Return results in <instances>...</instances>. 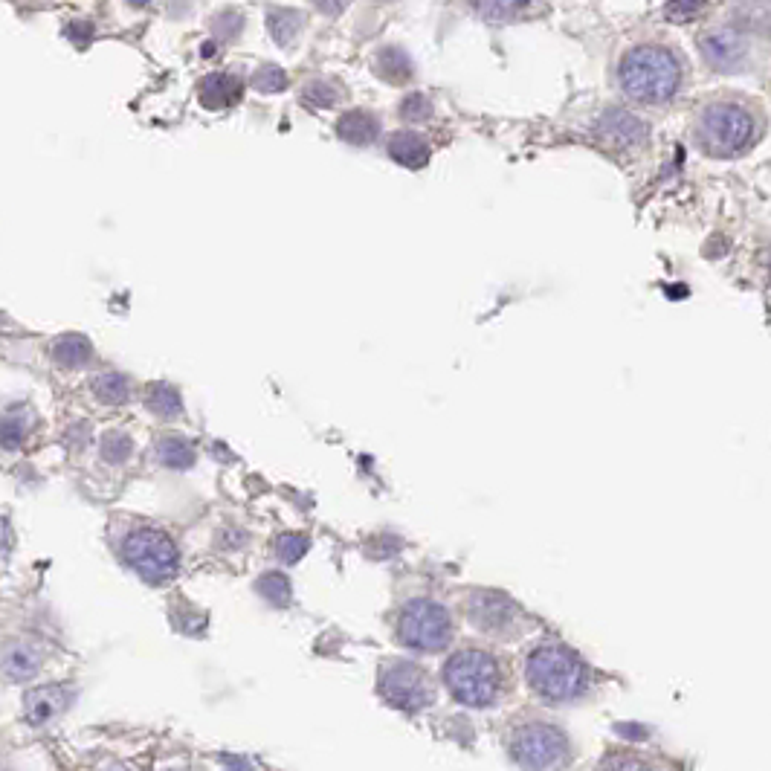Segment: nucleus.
I'll use <instances>...</instances> for the list:
<instances>
[{
  "mask_svg": "<svg viewBox=\"0 0 771 771\" xmlns=\"http://www.w3.org/2000/svg\"><path fill=\"white\" fill-rule=\"evenodd\" d=\"M525 679L528 687L548 702V705H566L589 687V667L583 658L563 644H537L525 658Z\"/></svg>",
  "mask_w": 771,
  "mask_h": 771,
  "instance_id": "f257e3e1",
  "label": "nucleus"
},
{
  "mask_svg": "<svg viewBox=\"0 0 771 771\" xmlns=\"http://www.w3.org/2000/svg\"><path fill=\"white\" fill-rule=\"evenodd\" d=\"M621 87L638 102H664L679 90V61L664 47H635L621 61Z\"/></svg>",
  "mask_w": 771,
  "mask_h": 771,
  "instance_id": "f03ea898",
  "label": "nucleus"
},
{
  "mask_svg": "<svg viewBox=\"0 0 771 771\" xmlns=\"http://www.w3.org/2000/svg\"><path fill=\"white\" fill-rule=\"evenodd\" d=\"M444 685L467 708H490L502 693V667L485 650H458L444 664Z\"/></svg>",
  "mask_w": 771,
  "mask_h": 771,
  "instance_id": "7ed1b4c3",
  "label": "nucleus"
},
{
  "mask_svg": "<svg viewBox=\"0 0 771 771\" xmlns=\"http://www.w3.org/2000/svg\"><path fill=\"white\" fill-rule=\"evenodd\" d=\"M508 748H511V757H514L519 769L551 771L566 763L569 737L554 722L531 719V722H522L511 731Z\"/></svg>",
  "mask_w": 771,
  "mask_h": 771,
  "instance_id": "20e7f679",
  "label": "nucleus"
},
{
  "mask_svg": "<svg viewBox=\"0 0 771 771\" xmlns=\"http://www.w3.org/2000/svg\"><path fill=\"white\" fill-rule=\"evenodd\" d=\"M398 638L409 650L418 653H438L453 641V618L438 600H409L400 609Z\"/></svg>",
  "mask_w": 771,
  "mask_h": 771,
  "instance_id": "39448f33",
  "label": "nucleus"
},
{
  "mask_svg": "<svg viewBox=\"0 0 771 771\" xmlns=\"http://www.w3.org/2000/svg\"><path fill=\"white\" fill-rule=\"evenodd\" d=\"M122 554L131 563V569L143 574L148 583H163L177 572V548L163 531H154V528L134 531L125 540Z\"/></svg>",
  "mask_w": 771,
  "mask_h": 771,
  "instance_id": "423d86ee",
  "label": "nucleus"
},
{
  "mask_svg": "<svg viewBox=\"0 0 771 771\" xmlns=\"http://www.w3.org/2000/svg\"><path fill=\"white\" fill-rule=\"evenodd\" d=\"M380 693L389 705H395L400 711H421L432 705V696H435L429 673L412 661L389 664L380 676Z\"/></svg>",
  "mask_w": 771,
  "mask_h": 771,
  "instance_id": "0eeeda50",
  "label": "nucleus"
},
{
  "mask_svg": "<svg viewBox=\"0 0 771 771\" xmlns=\"http://www.w3.org/2000/svg\"><path fill=\"white\" fill-rule=\"evenodd\" d=\"M751 116L740 105H714L702 116V140L714 154H737L751 140Z\"/></svg>",
  "mask_w": 771,
  "mask_h": 771,
  "instance_id": "6e6552de",
  "label": "nucleus"
},
{
  "mask_svg": "<svg viewBox=\"0 0 771 771\" xmlns=\"http://www.w3.org/2000/svg\"><path fill=\"white\" fill-rule=\"evenodd\" d=\"M467 618L487 635H508L519 618V606L499 592H476L467 600Z\"/></svg>",
  "mask_w": 771,
  "mask_h": 771,
  "instance_id": "1a4fd4ad",
  "label": "nucleus"
},
{
  "mask_svg": "<svg viewBox=\"0 0 771 771\" xmlns=\"http://www.w3.org/2000/svg\"><path fill=\"white\" fill-rule=\"evenodd\" d=\"M598 134L609 145L627 148V145L641 143L647 137V125L638 116L627 114V111H606L600 119Z\"/></svg>",
  "mask_w": 771,
  "mask_h": 771,
  "instance_id": "9d476101",
  "label": "nucleus"
},
{
  "mask_svg": "<svg viewBox=\"0 0 771 771\" xmlns=\"http://www.w3.org/2000/svg\"><path fill=\"white\" fill-rule=\"evenodd\" d=\"M198 99L206 111H224L241 99V82L227 73H212L198 85Z\"/></svg>",
  "mask_w": 771,
  "mask_h": 771,
  "instance_id": "9b49d317",
  "label": "nucleus"
},
{
  "mask_svg": "<svg viewBox=\"0 0 771 771\" xmlns=\"http://www.w3.org/2000/svg\"><path fill=\"white\" fill-rule=\"evenodd\" d=\"M699 50L705 53V58L714 64V67H734L740 64L745 56V44L734 35V32H714V35H705L699 41Z\"/></svg>",
  "mask_w": 771,
  "mask_h": 771,
  "instance_id": "f8f14e48",
  "label": "nucleus"
},
{
  "mask_svg": "<svg viewBox=\"0 0 771 771\" xmlns=\"http://www.w3.org/2000/svg\"><path fill=\"white\" fill-rule=\"evenodd\" d=\"M38 667H41V653L35 647H29V644H9L0 653V673L9 682H21V679L35 676Z\"/></svg>",
  "mask_w": 771,
  "mask_h": 771,
  "instance_id": "ddd939ff",
  "label": "nucleus"
},
{
  "mask_svg": "<svg viewBox=\"0 0 771 771\" xmlns=\"http://www.w3.org/2000/svg\"><path fill=\"white\" fill-rule=\"evenodd\" d=\"M389 157L406 169H424L429 163V145L415 131H398L389 137Z\"/></svg>",
  "mask_w": 771,
  "mask_h": 771,
  "instance_id": "4468645a",
  "label": "nucleus"
},
{
  "mask_svg": "<svg viewBox=\"0 0 771 771\" xmlns=\"http://www.w3.org/2000/svg\"><path fill=\"white\" fill-rule=\"evenodd\" d=\"M380 134V122L369 111H348L337 119V137L351 145H369Z\"/></svg>",
  "mask_w": 771,
  "mask_h": 771,
  "instance_id": "2eb2a0df",
  "label": "nucleus"
},
{
  "mask_svg": "<svg viewBox=\"0 0 771 771\" xmlns=\"http://www.w3.org/2000/svg\"><path fill=\"white\" fill-rule=\"evenodd\" d=\"M67 708V690L64 687H41L27 696V719L32 725H44L53 716Z\"/></svg>",
  "mask_w": 771,
  "mask_h": 771,
  "instance_id": "dca6fc26",
  "label": "nucleus"
},
{
  "mask_svg": "<svg viewBox=\"0 0 771 771\" xmlns=\"http://www.w3.org/2000/svg\"><path fill=\"white\" fill-rule=\"evenodd\" d=\"M374 73L383 79V82H389V85H403V82H409L412 79V61L409 56L400 50V47H383L377 58H374Z\"/></svg>",
  "mask_w": 771,
  "mask_h": 771,
  "instance_id": "f3484780",
  "label": "nucleus"
},
{
  "mask_svg": "<svg viewBox=\"0 0 771 771\" xmlns=\"http://www.w3.org/2000/svg\"><path fill=\"white\" fill-rule=\"evenodd\" d=\"M93 357V348L87 343L85 337L79 334H67V337H58L53 343V360L64 369H82L90 363Z\"/></svg>",
  "mask_w": 771,
  "mask_h": 771,
  "instance_id": "a211bd4d",
  "label": "nucleus"
},
{
  "mask_svg": "<svg viewBox=\"0 0 771 771\" xmlns=\"http://www.w3.org/2000/svg\"><path fill=\"white\" fill-rule=\"evenodd\" d=\"M302 15L293 12V9H270L267 12V29L270 35L276 38L279 47H293L296 38L302 35Z\"/></svg>",
  "mask_w": 771,
  "mask_h": 771,
  "instance_id": "6ab92c4d",
  "label": "nucleus"
},
{
  "mask_svg": "<svg viewBox=\"0 0 771 771\" xmlns=\"http://www.w3.org/2000/svg\"><path fill=\"white\" fill-rule=\"evenodd\" d=\"M157 458L160 464L172 467V470H183V467H192L195 464V450L189 441L177 438V435H166L160 444H157Z\"/></svg>",
  "mask_w": 771,
  "mask_h": 771,
  "instance_id": "aec40b11",
  "label": "nucleus"
},
{
  "mask_svg": "<svg viewBox=\"0 0 771 771\" xmlns=\"http://www.w3.org/2000/svg\"><path fill=\"white\" fill-rule=\"evenodd\" d=\"M148 409L154 412V415H160V418H177L180 412H183V400L177 395V389L172 386H166V383H154L151 389H148Z\"/></svg>",
  "mask_w": 771,
  "mask_h": 771,
  "instance_id": "412c9836",
  "label": "nucleus"
},
{
  "mask_svg": "<svg viewBox=\"0 0 771 771\" xmlns=\"http://www.w3.org/2000/svg\"><path fill=\"white\" fill-rule=\"evenodd\" d=\"M93 395L102 400V403H125L128 395H131V386H128V380L122 377V374H99L96 380H93Z\"/></svg>",
  "mask_w": 771,
  "mask_h": 771,
  "instance_id": "4be33fe9",
  "label": "nucleus"
},
{
  "mask_svg": "<svg viewBox=\"0 0 771 771\" xmlns=\"http://www.w3.org/2000/svg\"><path fill=\"white\" fill-rule=\"evenodd\" d=\"M287 87V76L282 67H273V64H264L253 73V90L258 93H282Z\"/></svg>",
  "mask_w": 771,
  "mask_h": 771,
  "instance_id": "5701e85b",
  "label": "nucleus"
},
{
  "mask_svg": "<svg viewBox=\"0 0 771 771\" xmlns=\"http://www.w3.org/2000/svg\"><path fill=\"white\" fill-rule=\"evenodd\" d=\"M400 116L406 122H424L432 116V102H429L424 93H409L403 102H400Z\"/></svg>",
  "mask_w": 771,
  "mask_h": 771,
  "instance_id": "b1692460",
  "label": "nucleus"
},
{
  "mask_svg": "<svg viewBox=\"0 0 771 771\" xmlns=\"http://www.w3.org/2000/svg\"><path fill=\"white\" fill-rule=\"evenodd\" d=\"M131 438L125 435V432H108L105 435V441H102V453L105 458L111 461V464H122L125 458L131 456Z\"/></svg>",
  "mask_w": 771,
  "mask_h": 771,
  "instance_id": "393cba45",
  "label": "nucleus"
},
{
  "mask_svg": "<svg viewBox=\"0 0 771 771\" xmlns=\"http://www.w3.org/2000/svg\"><path fill=\"white\" fill-rule=\"evenodd\" d=\"M258 592L270 600V603H279V606L287 603V598H290V586H287V580L282 574H264V577L258 580Z\"/></svg>",
  "mask_w": 771,
  "mask_h": 771,
  "instance_id": "a878e982",
  "label": "nucleus"
},
{
  "mask_svg": "<svg viewBox=\"0 0 771 771\" xmlns=\"http://www.w3.org/2000/svg\"><path fill=\"white\" fill-rule=\"evenodd\" d=\"M305 102L308 105H314V108H331V105H337V99H340V93L334 90V85H328V82H311V85L305 87Z\"/></svg>",
  "mask_w": 771,
  "mask_h": 771,
  "instance_id": "bb28decb",
  "label": "nucleus"
},
{
  "mask_svg": "<svg viewBox=\"0 0 771 771\" xmlns=\"http://www.w3.org/2000/svg\"><path fill=\"white\" fill-rule=\"evenodd\" d=\"M305 551H308V537L302 534H285L282 540H276V554L282 563H296Z\"/></svg>",
  "mask_w": 771,
  "mask_h": 771,
  "instance_id": "cd10ccee",
  "label": "nucleus"
},
{
  "mask_svg": "<svg viewBox=\"0 0 771 771\" xmlns=\"http://www.w3.org/2000/svg\"><path fill=\"white\" fill-rule=\"evenodd\" d=\"M24 438H27V424H21L18 418H3L0 421V447L15 450V447L24 444Z\"/></svg>",
  "mask_w": 771,
  "mask_h": 771,
  "instance_id": "c85d7f7f",
  "label": "nucleus"
},
{
  "mask_svg": "<svg viewBox=\"0 0 771 771\" xmlns=\"http://www.w3.org/2000/svg\"><path fill=\"white\" fill-rule=\"evenodd\" d=\"M479 12H485L490 18H508L516 9L525 6V0H470Z\"/></svg>",
  "mask_w": 771,
  "mask_h": 771,
  "instance_id": "c756f323",
  "label": "nucleus"
},
{
  "mask_svg": "<svg viewBox=\"0 0 771 771\" xmlns=\"http://www.w3.org/2000/svg\"><path fill=\"white\" fill-rule=\"evenodd\" d=\"M600 771H653V769H650L644 760L632 757V754H609V757H603Z\"/></svg>",
  "mask_w": 771,
  "mask_h": 771,
  "instance_id": "7c9ffc66",
  "label": "nucleus"
},
{
  "mask_svg": "<svg viewBox=\"0 0 771 771\" xmlns=\"http://www.w3.org/2000/svg\"><path fill=\"white\" fill-rule=\"evenodd\" d=\"M241 27H244V21H241L238 12H221V15H215V21H212V32H215L221 41L235 38V35L241 32Z\"/></svg>",
  "mask_w": 771,
  "mask_h": 771,
  "instance_id": "2f4dec72",
  "label": "nucleus"
},
{
  "mask_svg": "<svg viewBox=\"0 0 771 771\" xmlns=\"http://www.w3.org/2000/svg\"><path fill=\"white\" fill-rule=\"evenodd\" d=\"M702 6H705V0H670V15H673L676 21H687V18H693Z\"/></svg>",
  "mask_w": 771,
  "mask_h": 771,
  "instance_id": "473e14b6",
  "label": "nucleus"
},
{
  "mask_svg": "<svg viewBox=\"0 0 771 771\" xmlns=\"http://www.w3.org/2000/svg\"><path fill=\"white\" fill-rule=\"evenodd\" d=\"M351 0H314V6L325 15H340Z\"/></svg>",
  "mask_w": 771,
  "mask_h": 771,
  "instance_id": "72a5a7b5",
  "label": "nucleus"
},
{
  "mask_svg": "<svg viewBox=\"0 0 771 771\" xmlns=\"http://www.w3.org/2000/svg\"><path fill=\"white\" fill-rule=\"evenodd\" d=\"M9 545H12V534H9V525L0 519V563L6 560V554H9Z\"/></svg>",
  "mask_w": 771,
  "mask_h": 771,
  "instance_id": "f704fd0d",
  "label": "nucleus"
},
{
  "mask_svg": "<svg viewBox=\"0 0 771 771\" xmlns=\"http://www.w3.org/2000/svg\"><path fill=\"white\" fill-rule=\"evenodd\" d=\"M227 771H253V766H250V763H244V760H232Z\"/></svg>",
  "mask_w": 771,
  "mask_h": 771,
  "instance_id": "c9c22d12",
  "label": "nucleus"
},
{
  "mask_svg": "<svg viewBox=\"0 0 771 771\" xmlns=\"http://www.w3.org/2000/svg\"><path fill=\"white\" fill-rule=\"evenodd\" d=\"M128 3H131V6H145L148 0H128Z\"/></svg>",
  "mask_w": 771,
  "mask_h": 771,
  "instance_id": "e433bc0d",
  "label": "nucleus"
}]
</instances>
